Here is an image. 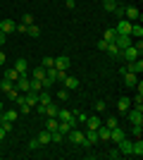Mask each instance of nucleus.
Instances as JSON below:
<instances>
[{
    "label": "nucleus",
    "instance_id": "nucleus-1",
    "mask_svg": "<svg viewBox=\"0 0 143 160\" xmlns=\"http://www.w3.org/2000/svg\"><path fill=\"white\" fill-rule=\"evenodd\" d=\"M67 139L72 141V143H76V146H83V148H88V143H86V134H83L79 127H74V129H72V132L67 134Z\"/></svg>",
    "mask_w": 143,
    "mask_h": 160
},
{
    "label": "nucleus",
    "instance_id": "nucleus-2",
    "mask_svg": "<svg viewBox=\"0 0 143 160\" xmlns=\"http://www.w3.org/2000/svg\"><path fill=\"white\" fill-rule=\"evenodd\" d=\"M126 117H129L131 124H143V108H129Z\"/></svg>",
    "mask_w": 143,
    "mask_h": 160
},
{
    "label": "nucleus",
    "instance_id": "nucleus-3",
    "mask_svg": "<svg viewBox=\"0 0 143 160\" xmlns=\"http://www.w3.org/2000/svg\"><path fill=\"white\" fill-rule=\"evenodd\" d=\"M14 88H17L19 93H26V91H31V79H29L26 74H19V79L14 81Z\"/></svg>",
    "mask_w": 143,
    "mask_h": 160
},
{
    "label": "nucleus",
    "instance_id": "nucleus-4",
    "mask_svg": "<svg viewBox=\"0 0 143 160\" xmlns=\"http://www.w3.org/2000/svg\"><path fill=\"white\" fill-rule=\"evenodd\" d=\"M124 19H129L131 24L136 19H141V12H138V7H134V5H126L124 7Z\"/></svg>",
    "mask_w": 143,
    "mask_h": 160
},
{
    "label": "nucleus",
    "instance_id": "nucleus-5",
    "mask_svg": "<svg viewBox=\"0 0 143 160\" xmlns=\"http://www.w3.org/2000/svg\"><path fill=\"white\" fill-rule=\"evenodd\" d=\"M122 58H124L126 62H134V60H138V58H141V53H138L136 48H134V43H131L129 48H124V50H122Z\"/></svg>",
    "mask_w": 143,
    "mask_h": 160
},
{
    "label": "nucleus",
    "instance_id": "nucleus-6",
    "mask_svg": "<svg viewBox=\"0 0 143 160\" xmlns=\"http://www.w3.org/2000/svg\"><path fill=\"white\" fill-rule=\"evenodd\" d=\"M0 31L2 33H14L17 31V22L14 19H0Z\"/></svg>",
    "mask_w": 143,
    "mask_h": 160
},
{
    "label": "nucleus",
    "instance_id": "nucleus-7",
    "mask_svg": "<svg viewBox=\"0 0 143 160\" xmlns=\"http://www.w3.org/2000/svg\"><path fill=\"white\" fill-rule=\"evenodd\" d=\"M122 77H124V84L129 88H134L138 84V74H134V72H126V69H122Z\"/></svg>",
    "mask_w": 143,
    "mask_h": 160
},
{
    "label": "nucleus",
    "instance_id": "nucleus-8",
    "mask_svg": "<svg viewBox=\"0 0 143 160\" xmlns=\"http://www.w3.org/2000/svg\"><path fill=\"white\" fill-rule=\"evenodd\" d=\"M117 48H119V50H124V48H129L131 43H134V38H131V36H124V33H117Z\"/></svg>",
    "mask_w": 143,
    "mask_h": 160
},
{
    "label": "nucleus",
    "instance_id": "nucleus-9",
    "mask_svg": "<svg viewBox=\"0 0 143 160\" xmlns=\"http://www.w3.org/2000/svg\"><path fill=\"white\" fill-rule=\"evenodd\" d=\"M62 84H64V88H67V91H76V88L81 86V81L76 79V77H64V79H62Z\"/></svg>",
    "mask_w": 143,
    "mask_h": 160
},
{
    "label": "nucleus",
    "instance_id": "nucleus-10",
    "mask_svg": "<svg viewBox=\"0 0 143 160\" xmlns=\"http://www.w3.org/2000/svg\"><path fill=\"white\" fill-rule=\"evenodd\" d=\"M124 136H126V134L122 132V127H119V124H117V127H112V129H110V141H115V143H119V141H122Z\"/></svg>",
    "mask_w": 143,
    "mask_h": 160
},
{
    "label": "nucleus",
    "instance_id": "nucleus-11",
    "mask_svg": "<svg viewBox=\"0 0 143 160\" xmlns=\"http://www.w3.org/2000/svg\"><path fill=\"white\" fill-rule=\"evenodd\" d=\"M115 31H117V33H124V36H129V31H131V22H129V19H119V24L115 27Z\"/></svg>",
    "mask_w": 143,
    "mask_h": 160
},
{
    "label": "nucleus",
    "instance_id": "nucleus-12",
    "mask_svg": "<svg viewBox=\"0 0 143 160\" xmlns=\"http://www.w3.org/2000/svg\"><path fill=\"white\" fill-rule=\"evenodd\" d=\"M124 69H126V72H134V74H141V72H143V60H141V58H138V60L129 62V65L124 67Z\"/></svg>",
    "mask_w": 143,
    "mask_h": 160
},
{
    "label": "nucleus",
    "instance_id": "nucleus-13",
    "mask_svg": "<svg viewBox=\"0 0 143 160\" xmlns=\"http://www.w3.org/2000/svg\"><path fill=\"white\" fill-rule=\"evenodd\" d=\"M131 108V100L126 98V96H122V98L117 100V110H119V115H126V110Z\"/></svg>",
    "mask_w": 143,
    "mask_h": 160
},
{
    "label": "nucleus",
    "instance_id": "nucleus-14",
    "mask_svg": "<svg viewBox=\"0 0 143 160\" xmlns=\"http://www.w3.org/2000/svg\"><path fill=\"white\" fill-rule=\"evenodd\" d=\"M83 124H86V129H98V127L102 124V122H100V117H98V115H88Z\"/></svg>",
    "mask_w": 143,
    "mask_h": 160
},
{
    "label": "nucleus",
    "instance_id": "nucleus-15",
    "mask_svg": "<svg viewBox=\"0 0 143 160\" xmlns=\"http://www.w3.org/2000/svg\"><path fill=\"white\" fill-rule=\"evenodd\" d=\"M86 143H88V146H93V143H98V141H100V136H98V129H86Z\"/></svg>",
    "mask_w": 143,
    "mask_h": 160
},
{
    "label": "nucleus",
    "instance_id": "nucleus-16",
    "mask_svg": "<svg viewBox=\"0 0 143 160\" xmlns=\"http://www.w3.org/2000/svg\"><path fill=\"white\" fill-rule=\"evenodd\" d=\"M67 67H69V58H55V69H60V72H67Z\"/></svg>",
    "mask_w": 143,
    "mask_h": 160
},
{
    "label": "nucleus",
    "instance_id": "nucleus-17",
    "mask_svg": "<svg viewBox=\"0 0 143 160\" xmlns=\"http://www.w3.org/2000/svg\"><path fill=\"white\" fill-rule=\"evenodd\" d=\"M131 143H134V141H129V139H126V136H124V139L122 141H119V143H117V148H119V153H131Z\"/></svg>",
    "mask_w": 143,
    "mask_h": 160
},
{
    "label": "nucleus",
    "instance_id": "nucleus-18",
    "mask_svg": "<svg viewBox=\"0 0 143 160\" xmlns=\"http://www.w3.org/2000/svg\"><path fill=\"white\" fill-rule=\"evenodd\" d=\"M129 36H131V38H143V27L138 24V22H134V24H131Z\"/></svg>",
    "mask_w": 143,
    "mask_h": 160
},
{
    "label": "nucleus",
    "instance_id": "nucleus-19",
    "mask_svg": "<svg viewBox=\"0 0 143 160\" xmlns=\"http://www.w3.org/2000/svg\"><path fill=\"white\" fill-rule=\"evenodd\" d=\"M24 100H26L31 108H36L38 105V93H36V91H26V93H24Z\"/></svg>",
    "mask_w": 143,
    "mask_h": 160
},
{
    "label": "nucleus",
    "instance_id": "nucleus-20",
    "mask_svg": "<svg viewBox=\"0 0 143 160\" xmlns=\"http://www.w3.org/2000/svg\"><path fill=\"white\" fill-rule=\"evenodd\" d=\"M57 110H60V108L55 105V103H48V105L43 108V115H45V117H57Z\"/></svg>",
    "mask_w": 143,
    "mask_h": 160
},
{
    "label": "nucleus",
    "instance_id": "nucleus-21",
    "mask_svg": "<svg viewBox=\"0 0 143 160\" xmlns=\"http://www.w3.org/2000/svg\"><path fill=\"white\" fill-rule=\"evenodd\" d=\"M131 153L138 155V158L143 155V141H141V136H138V141H134V143H131Z\"/></svg>",
    "mask_w": 143,
    "mask_h": 160
},
{
    "label": "nucleus",
    "instance_id": "nucleus-22",
    "mask_svg": "<svg viewBox=\"0 0 143 160\" xmlns=\"http://www.w3.org/2000/svg\"><path fill=\"white\" fill-rule=\"evenodd\" d=\"M14 69H17L19 74H26V69H29V62L24 60V58H19V60L14 62Z\"/></svg>",
    "mask_w": 143,
    "mask_h": 160
},
{
    "label": "nucleus",
    "instance_id": "nucleus-23",
    "mask_svg": "<svg viewBox=\"0 0 143 160\" xmlns=\"http://www.w3.org/2000/svg\"><path fill=\"white\" fill-rule=\"evenodd\" d=\"M0 117H2V120H10V122H14L17 117H19V112H17V110H2V112H0Z\"/></svg>",
    "mask_w": 143,
    "mask_h": 160
},
{
    "label": "nucleus",
    "instance_id": "nucleus-24",
    "mask_svg": "<svg viewBox=\"0 0 143 160\" xmlns=\"http://www.w3.org/2000/svg\"><path fill=\"white\" fill-rule=\"evenodd\" d=\"M48 103H53L50 93H45V88H43V91H38V105H48Z\"/></svg>",
    "mask_w": 143,
    "mask_h": 160
},
{
    "label": "nucleus",
    "instance_id": "nucleus-25",
    "mask_svg": "<svg viewBox=\"0 0 143 160\" xmlns=\"http://www.w3.org/2000/svg\"><path fill=\"white\" fill-rule=\"evenodd\" d=\"M57 127H60V120L57 117H48V124H45L48 132H57Z\"/></svg>",
    "mask_w": 143,
    "mask_h": 160
},
{
    "label": "nucleus",
    "instance_id": "nucleus-26",
    "mask_svg": "<svg viewBox=\"0 0 143 160\" xmlns=\"http://www.w3.org/2000/svg\"><path fill=\"white\" fill-rule=\"evenodd\" d=\"M98 136H100V141H110V127L100 124V127H98Z\"/></svg>",
    "mask_w": 143,
    "mask_h": 160
},
{
    "label": "nucleus",
    "instance_id": "nucleus-27",
    "mask_svg": "<svg viewBox=\"0 0 143 160\" xmlns=\"http://www.w3.org/2000/svg\"><path fill=\"white\" fill-rule=\"evenodd\" d=\"M105 50H107L112 58H122V50L117 48V43H107V48H105Z\"/></svg>",
    "mask_w": 143,
    "mask_h": 160
},
{
    "label": "nucleus",
    "instance_id": "nucleus-28",
    "mask_svg": "<svg viewBox=\"0 0 143 160\" xmlns=\"http://www.w3.org/2000/svg\"><path fill=\"white\" fill-rule=\"evenodd\" d=\"M102 41H107V43H115V41H117V31H115V29H107V31L102 33Z\"/></svg>",
    "mask_w": 143,
    "mask_h": 160
},
{
    "label": "nucleus",
    "instance_id": "nucleus-29",
    "mask_svg": "<svg viewBox=\"0 0 143 160\" xmlns=\"http://www.w3.org/2000/svg\"><path fill=\"white\" fill-rule=\"evenodd\" d=\"M31 79H38V81H43V79H45V69H43V67L38 65V67L34 69V74H31Z\"/></svg>",
    "mask_w": 143,
    "mask_h": 160
},
{
    "label": "nucleus",
    "instance_id": "nucleus-30",
    "mask_svg": "<svg viewBox=\"0 0 143 160\" xmlns=\"http://www.w3.org/2000/svg\"><path fill=\"white\" fill-rule=\"evenodd\" d=\"M36 139H38V143H41V146H45V143H50V132L45 129V132H41Z\"/></svg>",
    "mask_w": 143,
    "mask_h": 160
},
{
    "label": "nucleus",
    "instance_id": "nucleus-31",
    "mask_svg": "<svg viewBox=\"0 0 143 160\" xmlns=\"http://www.w3.org/2000/svg\"><path fill=\"white\" fill-rule=\"evenodd\" d=\"M74 115H72V110H64V108H60L57 110V120H72Z\"/></svg>",
    "mask_w": 143,
    "mask_h": 160
},
{
    "label": "nucleus",
    "instance_id": "nucleus-32",
    "mask_svg": "<svg viewBox=\"0 0 143 160\" xmlns=\"http://www.w3.org/2000/svg\"><path fill=\"white\" fill-rule=\"evenodd\" d=\"M5 79H10V81H12V84H14V81L19 79V72H17V69H14V67H12V69H7V72H5Z\"/></svg>",
    "mask_w": 143,
    "mask_h": 160
},
{
    "label": "nucleus",
    "instance_id": "nucleus-33",
    "mask_svg": "<svg viewBox=\"0 0 143 160\" xmlns=\"http://www.w3.org/2000/svg\"><path fill=\"white\" fill-rule=\"evenodd\" d=\"M72 115H74V120L79 122V124H83V122H86V117H88V115L81 112V110H72Z\"/></svg>",
    "mask_w": 143,
    "mask_h": 160
},
{
    "label": "nucleus",
    "instance_id": "nucleus-34",
    "mask_svg": "<svg viewBox=\"0 0 143 160\" xmlns=\"http://www.w3.org/2000/svg\"><path fill=\"white\" fill-rule=\"evenodd\" d=\"M62 139H64V134H62L60 129H57V132H50V141H53V143H62Z\"/></svg>",
    "mask_w": 143,
    "mask_h": 160
},
{
    "label": "nucleus",
    "instance_id": "nucleus-35",
    "mask_svg": "<svg viewBox=\"0 0 143 160\" xmlns=\"http://www.w3.org/2000/svg\"><path fill=\"white\" fill-rule=\"evenodd\" d=\"M115 7H117L115 0H102V10L105 12H115Z\"/></svg>",
    "mask_w": 143,
    "mask_h": 160
},
{
    "label": "nucleus",
    "instance_id": "nucleus-36",
    "mask_svg": "<svg viewBox=\"0 0 143 160\" xmlns=\"http://www.w3.org/2000/svg\"><path fill=\"white\" fill-rule=\"evenodd\" d=\"M26 36H41V29L36 24H31V27H26Z\"/></svg>",
    "mask_w": 143,
    "mask_h": 160
},
{
    "label": "nucleus",
    "instance_id": "nucleus-37",
    "mask_svg": "<svg viewBox=\"0 0 143 160\" xmlns=\"http://www.w3.org/2000/svg\"><path fill=\"white\" fill-rule=\"evenodd\" d=\"M41 67H43V69H50V67H55V58H43Z\"/></svg>",
    "mask_w": 143,
    "mask_h": 160
},
{
    "label": "nucleus",
    "instance_id": "nucleus-38",
    "mask_svg": "<svg viewBox=\"0 0 143 160\" xmlns=\"http://www.w3.org/2000/svg\"><path fill=\"white\" fill-rule=\"evenodd\" d=\"M12 86H14V84H12V81H10V79H2V81H0V88H2L5 93H7V91H10V88H12Z\"/></svg>",
    "mask_w": 143,
    "mask_h": 160
},
{
    "label": "nucleus",
    "instance_id": "nucleus-39",
    "mask_svg": "<svg viewBox=\"0 0 143 160\" xmlns=\"http://www.w3.org/2000/svg\"><path fill=\"white\" fill-rule=\"evenodd\" d=\"M55 96H57V98H60L62 103H64V100H69V91H67V88H62V91H57Z\"/></svg>",
    "mask_w": 143,
    "mask_h": 160
},
{
    "label": "nucleus",
    "instance_id": "nucleus-40",
    "mask_svg": "<svg viewBox=\"0 0 143 160\" xmlns=\"http://www.w3.org/2000/svg\"><path fill=\"white\" fill-rule=\"evenodd\" d=\"M124 7H126V5H117L115 7V12H112V14H117V19H124Z\"/></svg>",
    "mask_w": 143,
    "mask_h": 160
},
{
    "label": "nucleus",
    "instance_id": "nucleus-41",
    "mask_svg": "<svg viewBox=\"0 0 143 160\" xmlns=\"http://www.w3.org/2000/svg\"><path fill=\"white\" fill-rule=\"evenodd\" d=\"M105 108H107L105 100H95V112H105Z\"/></svg>",
    "mask_w": 143,
    "mask_h": 160
},
{
    "label": "nucleus",
    "instance_id": "nucleus-42",
    "mask_svg": "<svg viewBox=\"0 0 143 160\" xmlns=\"http://www.w3.org/2000/svg\"><path fill=\"white\" fill-rule=\"evenodd\" d=\"M131 134H134V136H141L143 134V124H131Z\"/></svg>",
    "mask_w": 143,
    "mask_h": 160
},
{
    "label": "nucleus",
    "instance_id": "nucleus-43",
    "mask_svg": "<svg viewBox=\"0 0 143 160\" xmlns=\"http://www.w3.org/2000/svg\"><path fill=\"white\" fill-rule=\"evenodd\" d=\"M7 98H10V100H17V98H19V91H17V88H10V91H7Z\"/></svg>",
    "mask_w": 143,
    "mask_h": 160
},
{
    "label": "nucleus",
    "instance_id": "nucleus-44",
    "mask_svg": "<svg viewBox=\"0 0 143 160\" xmlns=\"http://www.w3.org/2000/svg\"><path fill=\"white\" fill-rule=\"evenodd\" d=\"M21 24H24V27H31V24H34V17H31V14H24V17H21Z\"/></svg>",
    "mask_w": 143,
    "mask_h": 160
},
{
    "label": "nucleus",
    "instance_id": "nucleus-45",
    "mask_svg": "<svg viewBox=\"0 0 143 160\" xmlns=\"http://www.w3.org/2000/svg\"><path fill=\"white\" fill-rule=\"evenodd\" d=\"M117 124H119V120H117V117H107V122H105V127H117Z\"/></svg>",
    "mask_w": 143,
    "mask_h": 160
},
{
    "label": "nucleus",
    "instance_id": "nucleus-46",
    "mask_svg": "<svg viewBox=\"0 0 143 160\" xmlns=\"http://www.w3.org/2000/svg\"><path fill=\"white\" fill-rule=\"evenodd\" d=\"M134 105H136V108L143 105V93H136V96H134Z\"/></svg>",
    "mask_w": 143,
    "mask_h": 160
},
{
    "label": "nucleus",
    "instance_id": "nucleus-47",
    "mask_svg": "<svg viewBox=\"0 0 143 160\" xmlns=\"http://www.w3.org/2000/svg\"><path fill=\"white\" fill-rule=\"evenodd\" d=\"M38 146H41V143H38V139H31V141H29V151H36Z\"/></svg>",
    "mask_w": 143,
    "mask_h": 160
},
{
    "label": "nucleus",
    "instance_id": "nucleus-48",
    "mask_svg": "<svg viewBox=\"0 0 143 160\" xmlns=\"http://www.w3.org/2000/svg\"><path fill=\"white\" fill-rule=\"evenodd\" d=\"M107 155H110L112 160H117V158H119L122 153H119V148H115V151H107Z\"/></svg>",
    "mask_w": 143,
    "mask_h": 160
},
{
    "label": "nucleus",
    "instance_id": "nucleus-49",
    "mask_svg": "<svg viewBox=\"0 0 143 160\" xmlns=\"http://www.w3.org/2000/svg\"><path fill=\"white\" fill-rule=\"evenodd\" d=\"M105 48H107V41L100 38V41H98V50H105Z\"/></svg>",
    "mask_w": 143,
    "mask_h": 160
},
{
    "label": "nucleus",
    "instance_id": "nucleus-50",
    "mask_svg": "<svg viewBox=\"0 0 143 160\" xmlns=\"http://www.w3.org/2000/svg\"><path fill=\"white\" fill-rule=\"evenodd\" d=\"M5 38H7V33H2V31H0V48L5 46Z\"/></svg>",
    "mask_w": 143,
    "mask_h": 160
},
{
    "label": "nucleus",
    "instance_id": "nucleus-51",
    "mask_svg": "<svg viewBox=\"0 0 143 160\" xmlns=\"http://www.w3.org/2000/svg\"><path fill=\"white\" fill-rule=\"evenodd\" d=\"M5 60H7V58H5V53H2V50H0V67L5 65Z\"/></svg>",
    "mask_w": 143,
    "mask_h": 160
},
{
    "label": "nucleus",
    "instance_id": "nucleus-52",
    "mask_svg": "<svg viewBox=\"0 0 143 160\" xmlns=\"http://www.w3.org/2000/svg\"><path fill=\"white\" fill-rule=\"evenodd\" d=\"M64 5H67V7H69V10H72V7H74V5H76V2H74V0H64Z\"/></svg>",
    "mask_w": 143,
    "mask_h": 160
},
{
    "label": "nucleus",
    "instance_id": "nucleus-53",
    "mask_svg": "<svg viewBox=\"0 0 143 160\" xmlns=\"http://www.w3.org/2000/svg\"><path fill=\"white\" fill-rule=\"evenodd\" d=\"M5 136H7V132H5L2 127H0V141H5Z\"/></svg>",
    "mask_w": 143,
    "mask_h": 160
},
{
    "label": "nucleus",
    "instance_id": "nucleus-54",
    "mask_svg": "<svg viewBox=\"0 0 143 160\" xmlns=\"http://www.w3.org/2000/svg\"><path fill=\"white\" fill-rule=\"evenodd\" d=\"M2 110H5V108H2V103H0V112H2Z\"/></svg>",
    "mask_w": 143,
    "mask_h": 160
}]
</instances>
